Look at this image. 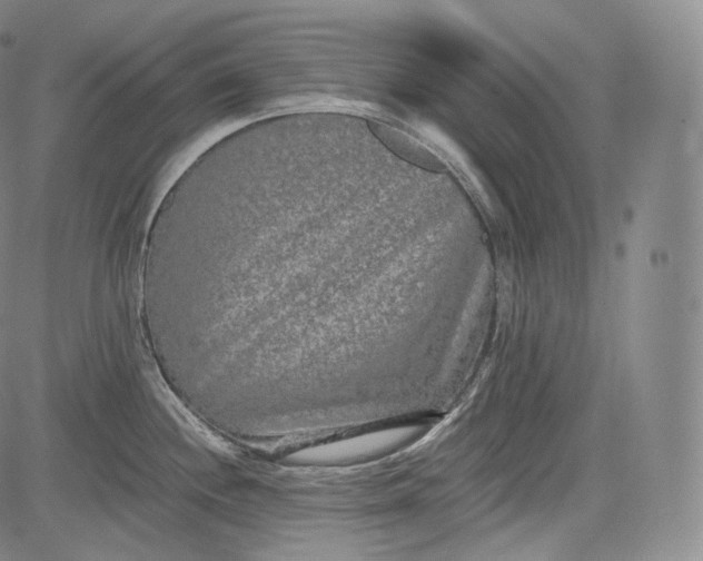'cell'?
Masks as SVG:
<instances>
[{
    "label": "cell",
    "mask_w": 703,
    "mask_h": 561,
    "mask_svg": "<svg viewBox=\"0 0 703 561\" xmlns=\"http://www.w3.org/2000/svg\"><path fill=\"white\" fill-rule=\"evenodd\" d=\"M436 412H416L319 432L315 442L288 460L306 466H343L377 460L409 449L426 439L440 423Z\"/></svg>",
    "instance_id": "1"
}]
</instances>
